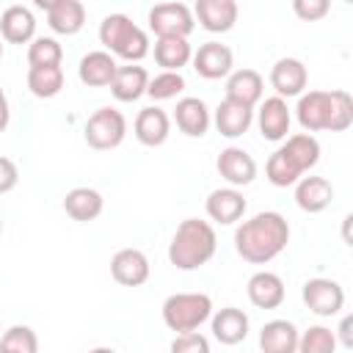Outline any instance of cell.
<instances>
[{
  "instance_id": "obj_1",
  "label": "cell",
  "mask_w": 353,
  "mask_h": 353,
  "mask_svg": "<svg viewBox=\"0 0 353 353\" xmlns=\"http://www.w3.org/2000/svg\"><path fill=\"white\" fill-rule=\"evenodd\" d=\"M290 243V223L281 212L265 210L234 229V251L251 265H268Z\"/></svg>"
},
{
  "instance_id": "obj_2",
  "label": "cell",
  "mask_w": 353,
  "mask_h": 353,
  "mask_svg": "<svg viewBox=\"0 0 353 353\" xmlns=\"http://www.w3.org/2000/svg\"><path fill=\"white\" fill-rule=\"evenodd\" d=\"M295 119L306 132H345L353 124V99L347 91H303L295 105Z\"/></svg>"
},
{
  "instance_id": "obj_3",
  "label": "cell",
  "mask_w": 353,
  "mask_h": 353,
  "mask_svg": "<svg viewBox=\"0 0 353 353\" xmlns=\"http://www.w3.org/2000/svg\"><path fill=\"white\" fill-rule=\"evenodd\" d=\"M215 248H218L215 226L201 218H185L168 243V262L176 270H196L215 256Z\"/></svg>"
},
{
  "instance_id": "obj_4",
  "label": "cell",
  "mask_w": 353,
  "mask_h": 353,
  "mask_svg": "<svg viewBox=\"0 0 353 353\" xmlns=\"http://www.w3.org/2000/svg\"><path fill=\"white\" fill-rule=\"evenodd\" d=\"M99 41L113 58H124L130 63H138L149 55L146 30L138 28L127 14H108L99 22Z\"/></svg>"
},
{
  "instance_id": "obj_5",
  "label": "cell",
  "mask_w": 353,
  "mask_h": 353,
  "mask_svg": "<svg viewBox=\"0 0 353 353\" xmlns=\"http://www.w3.org/2000/svg\"><path fill=\"white\" fill-rule=\"evenodd\" d=\"M212 314V298L207 292H174L163 301V323L174 334L201 328Z\"/></svg>"
},
{
  "instance_id": "obj_6",
  "label": "cell",
  "mask_w": 353,
  "mask_h": 353,
  "mask_svg": "<svg viewBox=\"0 0 353 353\" xmlns=\"http://www.w3.org/2000/svg\"><path fill=\"white\" fill-rule=\"evenodd\" d=\"M83 135H85V143L91 149H99V152L116 149L127 138V119L116 108H99L88 116Z\"/></svg>"
},
{
  "instance_id": "obj_7",
  "label": "cell",
  "mask_w": 353,
  "mask_h": 353,
  "mask_svg": "<svg viewBox=\"0 0 353 353\" xmlns=\"http://www.w3.org/2000/svg\"><path fill=\"white\" fill-rule=\"evenodd\" d=\"M301 298L306 303V309L317 317H334L342 312L345 306V290L339 281L334 279H325V276H314L303 284L301 290Z\"/></svg>"
},
{
  "instance_id": "obj_8",
  "label": "cell",
  "mask_w": 353,
  "mask_h": 353,
  "mask_svg": "<svg viewBox=\"0 0 353 353\" xmlns=\"http://www.w3.org/2000/svg\"><path fill=\"white\" fill-rule=\"evenodd\" d=\"M193 28H196L193 11L185 3L165 0V3H157L149 11V30L154 36H182V39H188L193 33Z\"/></svg>"
},
{
  "instance_id": "obj_9",
  "label": "cell",
  "mask_w": 353,
  "mask_h": 353,
  "mask_svg": "<svg viewBox=\"0 0 353 353\" xmlns=\"http://www.w3.org/2000/svg\"><path fill=\"white\" fill-rule=\"evenodd\" d=\"M259 110H256V127L262 132L265 141H284L287 132H290V124H292V113L287 108V99L284 97H268V99H259L256 102Z\"/></svg>"
},
{
  "instance_id": "obj_10",
  "label": "cell",
  "mask_w": 353,
  "mask_h": 353,
  "mask_svg": "<svg viewBox=\"0 0 353 353\" xmlns=\"http://www.w3.org/2000/svg\"><path fill=\"white\" fill-rule=\"evenodd\" d=\"M190 63H193V69H196L199 77H204V80H221V77H226L232 72L234 52L226 44H221V41H207V44H201L193 52Z\"/></svg>"
},
{
  "instance_id": "obj_11",
  "label": "cell",
  "mask_w": 353,
  "mask_h": 353,
  "mask_svg": "<svg viewBox=\"0 0 353 353\" xmlns=\"http://www.w3.org/2000/svg\"><path fill=\"white\" fill-rule=\"evenodd\" d=\"M215 168L232 188H245V185H251L256 179V160L240 146H226L218 154Z\"/></svg>"
},
{
  "instance_id": "obj_12",
  "label": "cell",
  "mask_w": 353,
  "mask_h": 353,
  "mask_svg": "<svg viewBox=\"0 0 353 353\" xmlns=\"http://www.w3.org/2000/svg\"><path fill=\"white\" fill-rule=\"evenodd\" d=\"M149 273H152V268L141 248H121L110 259V276L121 287H141V284H146Z\"/></svg>"
},
{
  "instance_id": "obj_13",
  "label": "cell",
  "mask_w": 353,
  "mask_h": 353,
  "mask_svg": "<svg viewBox=\"0 0 353 353\" xmlns=\"http://www.w3.org/2000/svg\"><path fill=\"white\" fill-rule=\"evenodd\" d=\"M237 3L234 0H196L193 19L207 30V33H229L237 22Z\"/></svg>"
},
{
  "instance_id": "obj_14",
  "label": "cell",
  "mask_w": 353,
  "mask_h": 353,
  "mask_svg": "<svg viewBox=\"0 0 353 353\" xmlns=\"http://www.w3.org/2000/svg\"><path fill=\"white\" fill-rule=\"evenodd\" d=\"M245 196L237 190V188H218V190H212L210 196H207V204H204V210H207V218L210 221H215V223H221V226H232V223H237L243 215H245Z\"/></svg>"
},
{
  "instance_id": "obj_15",
  "label": "cell",
  "mask_w": 353,
  "mask_h": 353,
  "mask_svg": "<svg viewBox=\"0 0 353 353\" xmlns=\"http://www.w3.org/2000/svg\"><path fill=\"white\" fill-rule=\"evenodd\" d=\"M306 83H309V72L298 58H279L270 69V85L284 99L301 97L306 91Z\"/></svg>"
},
{
  "instance_id": "obj_16",
  "label": "cell",
  "mask_w": 353,
  "mask_h": 353,
  "mask_svg": "<svg viewBox=\"0 0 353 353\" xmlns=\"http://www.w3.org/2000/svg\"><path fill=\"white\" fill-rule=\"evenodd\" d=\"M212 121H215V127H218V132L223 138H240L254 124V108L251 105H243L237 99L223 97L218 102L215 113H212Z\"/></svg>"
},
{
  "instance_id": "obj_17",
  "label": "cell",
  "mask_w": 353,
  "mask_h": 353,
  "mask_svg": "<svg viewBox=\"0 0 353 353\" xmlns=\"http://www.w3.org/2000/svg\"><path fill=\"white\" fill-rule=\"evenodd\" d=\"M279 152H281V157H284L301 176H303L309 168H314L317 160H320V143H317V138H314L312 132L287 135L284 143L279 146Z\"/></svg>"
},
{
  "instance_id": "obj_18",
  "label": "cell",
  "mask_w": 353,
  "mask_h": 353,
  "mask_svg": "<svg viewBox=\"0 0 353 353\" xmlns=\"http://www.w3.org/2000/svg\"><path fill=\"white\" fill-rule=\"evenodd\" d=\"M245 295L256 309H279L284 303V281L273 270H256L245 284Z\"/></svg>"
},
{
  "instance_id": "obj_19",
  "label": "cell",
  "mask_w": 353,
  "mask_h": 353,
  "mask_svg": "<svg viewBox=\"0 0 353 353\" xmlns=\"http://www.w3.org/2000/svg\"><path fill=\"white\" fill-rule=\"evenodd\" d=\"M174 121H176L179 132H185L188 138H201V135H207L212 116H210V108L204 105V99L182 97L174 108Z\"/></svg>"
},
{
  "instance_id": "obj_20",
  "label": "cell",
  "mask_w": 353,
  "mask_h": 353,
  "mask_svg": "<svg viewBox=\"0 0 353 353\" xmlns=\"http://www.w3.org/2000/svg\"><path fill=\"white\" fill-rule=\"evenodd\" d=\"M210 325H212V336L221 345H240L248 336V314L237 306H223L215 314H210Z\"/></svg>"
},
{
  "instance_id": "obj_21",
  "label": "cell",
  "mask_w": 353,
  "mask_h": 353,
  "mask_svg": "<svg viewBox=\"0 0 353 353\" xmlns=\"http://www.w3.org/2000/svg\"><path fill=\"white\" fill-rule=\"evenodd\" d=\"M132 130H135V138L143 146H163L168 141V135H171V119H168V113L163 108L149 105L135 116Z\"/></svg>"
},
{
  "instance_id": "obj_22",
  "label": "cell",
  "mask_w": 353,
  "mask_h": 353,
  "mask_svg": "<svg viewBox=\"0 0 353 353\" xmlns=\"http://www.w3.org/2000/svg\"><path fill=\"white\" fill-rule=\"evenodd\" d=\"M116 69H119V63L108 50H94L80 58L77 74H80V83L88 88H105V85H110Z\"/></svg>"
},
{
  "instance_id": "obj_23",
  "label": "cell",
  "mask_w": 353,
  "mask_h": 353,
  "mask_svg": "<svg viewBox=\"0 0 353 353\" xmlns=\"http://www.w3.org/2000/svg\"><path fill=\"white\" fill-rule=\"evenodd\" d=\"M298 328L292 320H284V317H276V320H268L259 331V347L265 353H295L298 350Z\"/></svg>"
},
{
  "instance_id": "obj_24",
  "label": "cell",
  "mask_w": 353,
  "mask_h": 353,
  "mask_svg": "<svg viewBox=\"0 0 353 353\" xmlns=\"http://www.w3.org/2000/svg\"><path fill=\"white\" fill-rule=\"evenodd\" d=\"M0 36L8 44H28L36 36V17L25 6H8L0 14Z\"/></svg>"
},
{
  "instance_id": "obj_25",
  "label": "cell",
  "mask_w": 353,
  "mask_h": 353,
  "mask_svg": "<svg viewBox=\"0 0 353 353\" xmlns=\"http://www.w3.org/2000/svg\"><path fill=\"white\" fill-rule=\"evenodd\" d=\"M334 199V185L325 176H301L295 182V204L303 212H323Z\"/></svg>"
},
{
  "instance_id": "obj_26",
  "label": "cell",
  "mask_w": 353,
  "mask_h": 353,
  "mask_svg": "<svg viewBox=\"0 0 353 353\" xmlns=\"http://www.w3.org/2000/svg\"><path fill=\"white\" fill-rule=\"evenodd\" d=\"M146 83H149V72L138 63H127L119 66L113 80H110V94L119 102H135L146 94Z\"/></svg>"
},
{
  "instance_id": "obj_27",
  "label": "cell",
  "mask_w": 353,
  "mask_h": 353,
  "mask_svg": "<svg viewBox=\"0 0 353 353\" xmlns=\"http://www.w3.org/2000/svg\"><path fill=\"white\" fill-rule=\"evenodd\" d=\"M102 207H105V199L97 188H72L66 196H63V210L72 221H80V223H88V221H97L102 215Z\"/></svg>"
},
{
  "instance_id": "obj_28",
  "label": "cell",
  "mask_w": 353,
  "mask_h": 353,
  "mask_svg": "<svg viewBox=\"0 0 353 353\" xmlns=\"http://www.w3.org/2000/svg\"><path fill=\"white\" fill-rule=\"evenodd\" d=\"M262 91H265V80L256 69H234L226 74V97L229 99H237V102L254 108L262 99Z\"/></svg>"
},
{
  "instance_id": "obj_29",
  "label": "cell",
  "mask_w": 353,
  "mask_h": 353,
  "mask_svg": "<svg viewBox=\"0 0 353 353\" xmlns=\"http://www.w3.org/2000/svg\"><path fill=\"white\" fill-rule=\"evenodd\" d=\"M47 25L58 36H74L85 25V6L80 0H61L47 11Z\"/></svg>"
},
{
  "instance_id": "obj_30",
  "label": "cell",
  "mask_w": 353,
  "mask_h": 353,
  "mask_svg": "<svg viewBox=\"0 0 353 353\" xmlns=\"http://www.w3.org/2000/svg\"><path fill=\"white\" fill-rule=\"evenodd\" d=\"M193 58V47L188 44V39L182 36H157L154 41V61L157 66L168 69V72H179L182 66H188Z\"/></svg>"
},
{
  "instance_id": "obj_31",
  "label": "cell",
  "mask_w": 353,
  "mask_h": 353,
  "mask_svg": "<svg viewBox=\"0 0 353 353\" xmlns=\"http://www.w3.org/2000/svg\"><path fill=\"white\" fill-rule=\"evenodd\" d=\"M28 88L39 99H52L63 88V69L61 66H30L28 69Z\"/></svg>"
},
{
  "instance_id": "obj_32",
  "label": "cell",
  "mask_w": 353,
  "mask_h": 353,
  "mask_svg": "<svg viewBox=\"0 0 353 353\" xmlns=\"http://www.w3.org/2000/svg\"><path fill=\"white\" fill-rule=\"evenodd\" d=\"M63 47L52 36H33L28 44V63L30 66H61Z\"/></svg>"
},
{
  "instance_id": "obj_33",
  "label": "cell",
  "mask_w": 353,
  "mask_h": 353,
  "mask_svg": "<svg viewBox=\"0 0 353 353\" xmlns=\"http://www.w3.org/2000/svg\"><path fill=\"white\" fill-rule=\"evenodd\" d=\"M182 91H185V77H182V72H168V69H163L160 74L149 77V83H146V97H152L154 102L176 99Z\"/></svg>"
},
{
  "instance_id": "obj_34",
  "label": "cell",
  "mask_w": 353,
  "mask_h": 353,
  "mask_svg": "<svg viewBox=\"0 0 353 353\" xmlns=\"http://www.w3.org/2000/svg\"><path fill=\"white\" fill-rule=\"evenodd\" d=\"M0 350L6 353H36L39 336L30 325H11L0 334Z\"/></svg>"
},
{
  "instance_id": "obj_35",
  "label": "cell",
  "mask_w": 353,
  "mask_h": 353,
  "mask_svg": "<svg viewBox=\"0 0 353 353\" xmlns=\"http://www.w3.org/2000/svg\"><path fill=\"white\" fill-rule=\"evenodd\" d=\"M334 347H336V334L325 325H309L306 331L298 334L301 353H334Z\"/></svg>"
},
{
  "instance_id": "obj_36",
  "label": "cell",
  "mask_w": 353,
  "mask_h": 353,
  "mask_svg": "<svg viewBox=\"0 0 353 353\" xmlns=\"http://www.w3.org/2000/svg\"><path fill=\"white\" fill-rule=\"evenodd\" d=\"M171 350L174 353H210V339L199 331H185L174 336Z\"/></svg>"
},
{
  "instance_id": "obj_37",
  "label": "cell",
  "mask_w": 353,
  "mask_h": 353,
  "mask_svg": "<svg viewBox=\"0 0 353 353\" xmlns=\"http://www.w3.org/2000/svg\"><path fill=\"white\" fill-rule=\"evenodd\" d=\"M292 11L303 22H320L331 11V0H292Z\"/></svg>"
},
{
  "instance_id": "obj_38",
  "label": "cell",
  "mask_w": 353,
  "mask_h": 353,
  "mask_svg": "<svg viewBox=\"0 0 353 353\" xmlns=\"http://www.w3.org/2000/svg\"><path fill=\"white\" fill-rule=\"evenodd\" d=\"M17 182H19V168H17V163H14L11 157H3V154H0V193L14 190Z\"/></svg>"
},
{
  "instance_id": "obj_39",
  "label": "cell",
  "mask_w": 353,
  "mask_h": 353,
  "mask_svg": "<svg viewBox=\"0 0 353 353\" xmlns=\"http://www.w3.org/2000/svg\"><path fill=\"white\" fill-rule=\"evenodd\" d=\"M350 328H353V317H342V323H339L336 331H339V339H342V345H345L347 350L353 347V331H350Z\"/></svg>"
},
{
  "instance_id": "obj_40",
  "label": "cell",
  "mask_w": 353,
  "mask_h": 353,
  "mask_svg": "<svg viewBox=\"0 0 353 353\" xmlns=\"http://www.w3.org/2000/svg\"><path fill=\"white\" fill-rule=\"evenodd\" d=\"M8 121H11V105H8V97H6V91L0 88V132H6Z\"/></svg>"
},
{
  "instance_id": "obj_41",
  "label": "cell",
  "mask_w": 353,
  "mask_h": 353,
  "mask_svg": "<svg viewBox=\"0 0 353 353\" xmlns=\"http://www.w3.org/2000/svg\"><path fill=\"white\" fill-rule=\"evenodd\" d=\"M58 3H61V0H33V6H36V8H41V11H50V8H52V6H58Z\"/></svg>"
},
{
  "instance_id": "obj_42",
  "label": "cell",
  "mask_w": 353,
  "mask_h": 353,
  "mask_svg": "<svg viewBox=\"0 0 353 353\" xmlns=\"http://www.w3.org/2000/svg\"><path fill=\"white\" fill-rule=\"evenodd\" d=\"M0 61H3V44H0Z\"/></svg>"
},
{
  "instance_id": "obj_43",
  "label": "cell",
  "mask_w": 353,
  "mask_h": 353,
  "mask_svg": "<svg viewBox=\"0 0 353 353\" xmlns=\"http://www.w3.org/2000/svg\"><path fill=\"white\" fill-rule=\"evenodd\" d=\"M0 234H3V218H0Z\"/></svg>"
},
{
  "instance_id": "obj_44",
  "label": "cell",
  "mask_w": 353,
  "mask_h": 353,
  "mask_svg": "<svg viewBox=\"0 0 353 353\" xmlns=\"http://www.w3.org/2000/svg\"><path fill=\"white\" fill-rule=\"evenodd\" d=\"M345 3H353V0H345Z\"/></svg>"
}]
</instances>
